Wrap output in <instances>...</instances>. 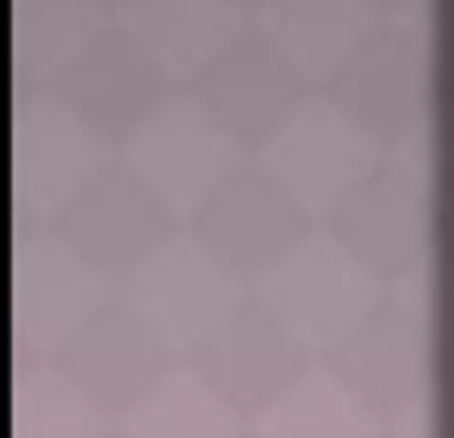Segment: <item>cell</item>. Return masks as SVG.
<instances>
[{
	"mask_svg": "<svg viewBox=\"0 0 454 438\" xmlns=\"http://www.w3.org/2000/svg\"><path fill=\"white\" fill-rule=\"evenodd\" d=\"M223 84L212 92V104L220 108L227 128H239L247 136H259V128H271L287 108V76L271 52H247V60H231V68L220 72Z\"/></svg>",
	"mask_w": 454,
	"mask_h": 438,
	"instance_id": "1",
	"label": "cell"
}]
</instances>
